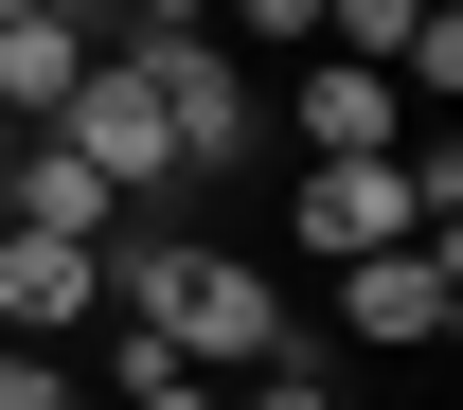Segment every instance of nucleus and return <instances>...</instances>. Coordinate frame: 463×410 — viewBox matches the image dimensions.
Listing matches in <instances>:
<instances>
[{"instance_id":"1","label":"nucleus","mask_w":463,"mask_h":410,"mask_svg":"<svg viewBox=\"0 0 463 410\" xmlns=\"http://www.w3.org/2000/svg\"><path fill=\"white\" fill-rule=\"evenodd\" d=\"M143 90H161V125H178V178H232L250 143H268V72L232 54V36H108Z\"/></svg>"},{"instance_id":"2","label":"nucleus","mask_w":463,"mask_h":410,"mask_svg":"<svg viewBox=\"0 0 463 410\" xmlns=\"http://www.w3.org/2000/svg\"><path fill=\"white\" fill-rule=\"evenodd\" d=\"M36 143H71V161L108 178V215H143V196H178V125H161V90H143L125 54H90V72H71V108L36 125Z\"/></svg>"},{"instance_id":"3","label":"nucleus","mask_w":463,"mask_h":410,"mask_svg":"<svg viewBox=\"0 0 463 410\" xmlns=\"http://www.w3.org/2000/svg\"><path fill=\"white\" fill-rule=\"evenodd\" d=\"M268 108H286L303 161H392V143H410V90H392V72H356V54H286V72H268Z\"/></svg>"},{"instance_id":"4","label":"nucleus","mask_w":463,"mask_h":410,"mask_svg":"<svg viewBox=\"0 0 463 410\" xmlns=\"http://www.w3.org/2000/svg\"><path fill=\"white\" fill-rule=\"evenodd\" d=\"M286 233L321 250V268H374V250H410L428 215H410L392 161H303V178H286Z\"/></svg>"},{"instance_id":"5","label":"nucleus","mask_w":463,"mask_h":410,"mask_svg":"<svg viewBox=\"0 0 463 410\" xmlns=\"http://www.w3.org/2000/svg\"><path fill=\"white\" fill-rule=\"evenodd\" d=\"M339 321H356L374 357H428V339L463 321V250L410 233V250H374V268H339Z\"/></svg>"},{"instance_id":"6","label":"nucleus","mask_w":463,"mask_h":410,"mask_svg":"<svg viewBox=\"0 0 463 410\" xmlns=\"http://www.w3.org/2000/svg\"><path fill=\"white\" fill-rule=\"evenodd\" d=\"M0 233H71V250H108L125 215H108V178L71 161V143H36V125H18V161H0Z\"/></svg>"},{"instance_id":"7","label":"nucleus","mask_w":463,"mask_h":410,"mask_svg":"<svg viewBox=\"0 0 463 410\" xmlns=\"http://www.w3.org/2000/svg\"><path fill=\"white\" fill-rule=\"evenodd\" d=\"M71 321H108L90 250L71 233H0V339H71Z\"/></svg>"},{"instance_id":"8","label":"nucleus","mask_w":463,"mask_h":410,"mask_svg":"<svg viewBox=\"0 0 463 410\" xmlns=\"http://www.w3.org/2000/svg\"><path fill=\"white\" fill-rule=\"evenodd\" d=\"M90 54H108V36H90L71 0H36V18H0V125H54Z\"/></svg>"},{"instance_id":"9","label":"nucleus","mask_w":463,"mask_h":410,"mask_svg":"<svg viewBox=\"0 0 463 410\" xmlns=\"http://www.w3.org/2000/svg\"><path fill=\"white\" fill-rule=\"evenodd\" d=\"M232 410H339V393H321V357L286 339V357H268V375H232Z\"/></svg>"},{"instance_id":"10","label":"nucleus","mask_w":463,"mask_h":410,"mask_svg":"<svg viewBox=\"0 0 463 410\" xmlns=\"http://www.w3.org/2000/svg\"><path fill=\"white\" fill-rule=\"evenodd\" d=\"M54 410H108V393H54Z\"/></svg>"},{"instance_id":"11","label":"nucleus","mask_w":463,"mask_h":410,"mask_svg":"<svg viewBox=\"0 0 463 410\" xmlns=\"http://www.w3.org/2000/svg\"><path fill=\"white\" fill-rule=\"evenodd\" d=\"M0 161H18V125H0Z\"/></svg>"}]
</instances>
